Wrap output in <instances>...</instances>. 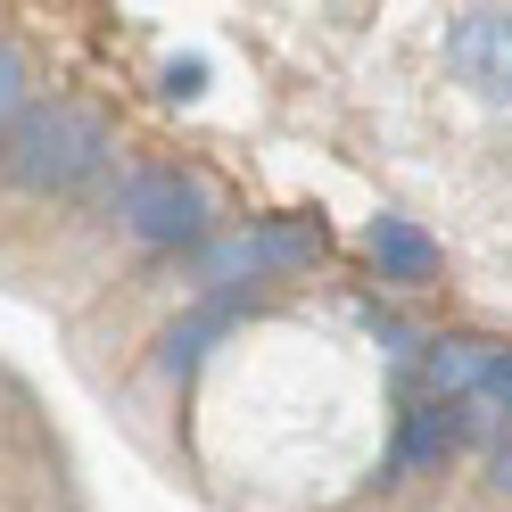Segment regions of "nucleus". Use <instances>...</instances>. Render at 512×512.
<instances>
[{
    "mask_svg": "<svg viewBox=\"0 0 512 512\" xmlns=\"http://www.w3.org/2000/svg\"><path fill=\"white\" fill-rule=\"evenodd\" d=\"M124 223L141 240H157V248H182L207 223V190L190 174H141V182H124Z\"/></svg>",
    "mask_w": 512,
    "mask_h": 512,
    "instance_id": "3",
    "label": "nucleus"
},
{
    "mask_svg": "<svg viewBox=\"0 0 512 512\" xmlns=\"http://www.w3.org/2000/svg\"><path fill=\"white\" fill-rule=\"evenodd\" d=\"M455 405H405V422H397V471H438L446 455H455Z\"/></svg>",
    "mask_w": 512,
    "mask_h": 512,
    "instance_id": "4",
    "label": "nucleus"
},
{
    "mask_svg": "<svg viewBox=\"0 0 512 512\" xmlns=\"http://www.w3.org/2000/svg\"><path fill=\"white\" fill-rule=\"evenodd\" d=\"M488 356L496 347L488 339H438L430 356H422V380H430V405H463L479 380H488Z\"/></svg>",
    "mask_w": 512,
    "mask_h": 512,
    "instance_id": "5",
    "label": "nucleus"
},
{
    "mask_svg": "<svg viewBox=\"0 0 512 512\" xmlns=\"http://www.w3.org/2000/svg\"><path fill=\"white\" fill-rule=\"evenodd\" d=\"M446 67H455L479 100L512 108V17L504 9H471L446 25Z\"/></svg>",
    "mask_w": 512,
    "mask_h": 512,
    "instance_id": "2",
    "label": "nucleus"
},
{
    "mask_svg": "<svg viewBox=\"0 0 512 512\" xmlns=\"http://www.w3.org/2000/svg\"><path fill=\"white\" fill-rule=\"evenodd\" d=\"M488 488H496V496H512V430L488 446Z\"/></svg>",
    "mask_w": 512,
    "mask_h": 512,
    "instance_id": "8",
    "label": "nucleus"
},
{
    "mask_svg": "<svg viewBox=\"0 0 512 512\" xmlns=\"http://www.w3.org/2000/svg\"><path fill=\"white\" fill-rule=\"evenodd\" d=\"M372 256H380V273H389V281H430L438 273V240L413 232L405 215H372Z\"/></svg>",
    "mask_w": 512,
    "mask_h": 512,
    "instance_id": "6",
    "label": "nucleus"
},
{
    "mask_svg": "<svg viewBox=\"0 0 512 512\" xmlns=\"http://www.w3.org/2000/svg\"><path fill=\"white\" fill-rule=\"evenodd\" d=\"M17 124H25V58L0 50V141H9Z\"/></svg>",
    "mask_w": 512,
    "mask_h": 512,
    "instance_id": "7",
    "label": "nucleus"
},
{
    "mask_svg": "<svg viewBox=\"0 0 512 512\" xmlns=\"http://www.w3.org/2000/svg\"><path fill=\"white\" fill-rule=\"evenodd\" d=\"M100 157H108V124L83 116V108H58V100L25 108V124L0 141V166L25 190H75V182L100 174Z\"/></svg>",
    "mask_w": 512,
    "mask_h": 512,
    "instance_id": "1",
    "label": "nucleus"
}]
</instances>
